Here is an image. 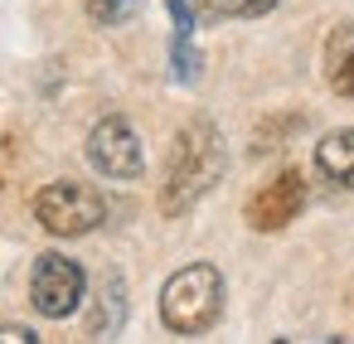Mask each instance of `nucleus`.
<instances>
[{"mask_svg":"<svg viewBox=\"0 0 354 344\" xmlns=\"http://www.w3.org/2000/svg\"><path fill=\"white\" fill-rule=\"evenodd\" d=\"M301 209H306V180L301 170H281L243 204V218L252 233H281Z\"/></svg>","mask_w":354,"mask_h":344,"instance_id":"obj_6","label":"nucleus"},{"mask_svg":"<svg viewBox=\"0 0 354 344\" xmlns=\"http://www.w3.org/2000/svg\"><path fill=\"white\" fill-rule=\"evenodd\" d=\"M315 170L339 184V189H354V126L349 131H330L320 146H315Z\"/></svg>","mask_w":354,"mask_h":344,"instance_id":"obj_7","label":"nucleus"},{"mask_svg":"<svg viewBox=\"0 0 354 344\" xmlns=\"http://www.w3.org/2000/svg\"><path fill=\"white\" fill-rule=\"evenodd\" d=\"M88 296V271L64 252H39L30 271V305L44 320H68Z\"/></svg>","mask_w":354,"mask_h":344,"instance_id":"obj_4","label":"nucleus"},{"mask_svg":"<svg viewBox=\"0 0 354 344\" xmlns=\"http://www.w3.org/2000/svg\"><path fill=\"white\" fill-rule=\"evenodd\" d=\"M141 6H146V0H83L88 20H93V25H102V30H117V25H127V20H131Z\"/></svg>","mask_w":354,"mask_h":344,"instance_id":"obj_10","label":"nucleus"},{"mask_svg":"<svg viewBox=\"0 0 354 344\" xmlns=\"http://www.w3.org/2000/svg\"><path fill=\"white\" fill-rule=\"evenodd\" d=\"M325 83L335 97H354V30H335L325 49Z\"/></svg>","mask_w":354,"mask_h":344,"instance_id":"obj_9","label":"nucleus"},{"mask_svg":"<svg viewBox=\"0 0 354 344\" xmlns=\"http://www.w3.org/2000/svg\"><path fill=\"white\" fill-rule=\"evenodd\" d=\"M0 344H39L30 325H0Z\"/></svg>","mask_w":354,"mask_h":344,"instance_id":"obj_14","label":"nucleus"},{"mask_svg":"<svg viewBox=\"0 0 354 344\" xmlns=\"http://www.w3.org/2000/svg\"><path fill=\"white\" fill-rule=\"evenodd\" d=\"M122 320H127V281H122V271H107L97 310L88 320V334L93 339H112V334H122Z\"/></svg>","mask_w":354,"mask_h":344,"instance_id":"obj_8","label":"nucleus"},{"mask_svg":"<svg viewBox=\"0 0 354 344\" xmlns=\"http://www.w3.org/2000/svg\"><path fill=\"white\" fill-rule=\"evenodd\" d=\"M228 170V151H223V131L209 117H194L175 131V146L165 155V180H160V213L180 218L189 213Z\"/></svg>","mask_w":354,"mask_h":344,"instance_id":"obj_1","label":"nucleus"},{"mask_svg":"<svg viewBox=\"0 0 354 344\" xmlns=\"http://www.w3.org/2000/svg\"><path fill=\"white\" fill-rule=\"evenodd\" d=\"M88 165L107 180H141L146 175V146L127 117H102L88 131Z\"/></svg>","mask_w":354,"mask_h":344,"instance_id":"obj_5","label":"nucleus"},{"mask_svg":"<svg viewBox=\"0 0 354 344\" xmlns=\"http://www.w3.org/2000/svg\"><path fill=\"white\" fill-rule=\"evenodd\" d=\"M199 20H238L243 15V0H194Z\"/></svg>","mask_w":354,"mask_h":344,"instance_id":"obj_13","label":"nucleus"},{"mask_svg":"<svg viewBox=\"0 0 354 344\" xmlns=\"http://www.w3.org/2000/svg\"><path fill=\"white\" fill-rule=\"evenodd\" d=\"M35 218L54 238H83L107 218V199L83 180H54L35 194Z\"/></svg>","mask_w":354,"mask_h":344,"instance_id":"obj_3","label":"nucleus"},{"mask_svg":"<svg viewBox=\"0 0 354 344\" xmlns=\"http://www.w3.org/2000/svg\"><path fill=\"white\" fill-rule=\"evenodd\" d=\"M165 6H170V20H175V35L180 39H194V25H199L194 0H165Z\"/></svg>","mask_w":354,"mask_h":344,"instance_id":"obj_12","label":"nucleus"},{"mask_svg":"<svg viewBox=\"0 0 354 344\" xmlns=\"http://www.w3.org/2000/svg\"><path fill=\"white\" fill-rule=\"evenodd\" d=\"M223 315V271L209 262H189L180 267L165 286H160V320L175 334H204L214 329Z\"/></svg>","mask_w":354,"mask_h":344,"instance_id":"obj_2","label":"nucleus"},{"mask_svg":"<svg viewBox=\"0 0 354 344\" xmlns=\"http://www.w3.org/2000/svg\"><path fill=\"white\" fill-rule=\"evenodd\" d=\"M170 59H175V83H194V78H199V49H194L189 39H180V35H175Z\"/></svg>","mask_w":354,"mask_h":344,"instance_id":"obj_11","label":"nucleus"},{"mask_svg":"<svg viewBox=\"0 0 354 344\" xmlns=\"http://www.w3.org/2000/svg\"><path fill=\"white\" fill-rule=\"evenodd\" d=\"M281 6V0H243V15L238 20H257V15H272Z\"/></svg>","mask_w":354,"mask_h":344,"instance_id":"obj_15","label":"nucleus"}]
</instances>
